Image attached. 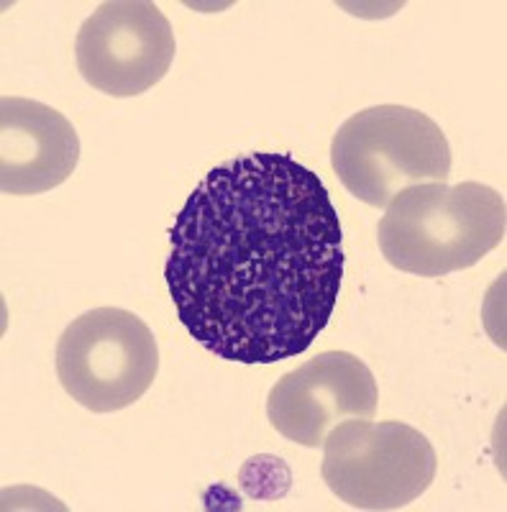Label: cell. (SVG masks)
<instances>
[{
    "label": "cell",
    "instance_id": "1",
    "mask_svg": "<svg viewBox=\"0 0 507 512\" xmlns=\"http://www.w3.org/2000/svg\"><path fill=\"white\" fill-rule=\"evenodd\" d=\"M344 231L326 185L290 154L213 167L169 231L164 277L180 323L239 364L300 356L344 282Z\"/></svg>",
    "mask_w": 507,
    "mask_h": 512
},
{
    "label": "cell",
    "instance_id": "2",
    "mask_svg": "<svg viewBox=\"0 0 507 512\" xmlns=\"http://www.w3.org/2000/svg\"><path fill=\"white\" fill-rule=\"evenodd\" d=\"M505 198L482 182H428L403 190L377 226L379 251L400 272L446 277L505 241Z\"/></svg>",
    "mask_w": 507,
    "mask_h": 512
},
{
    "label": "cell",
    "instance_id": "3",
    "mask_svg": "<svg viewBox=\"0 0 507 512\" xmlns=\"http://www.w3.org/2000/svg\"><path fill=\"white\" fill-rule=\"evenodd\" d=\"M331 167L356 200L385 210L403 190L451 175V146L426 113L408 105H372L341 123Z\"/></svg>",
    "mask_w": 507,
    "mask_h": 512
},
{
    "label": "cell",
    "instance_id": "4",
    "mask_svg": "<svg viewBox=\"0 0 507 512\" xmlns=\"http://www.w3.org/2000/svg\"><path fill=\"white\" fill-rule=\"evenodd\" d=\"M438 459L418 428L400 420L349 418L323 441V482L354 510H400L436 479Z\"/></svg>",
    "mask_w": 507,
    "mask_h": 512
},
{
    "label": "cell",
    "instance_id": "5",
    "mask_svg": "<svg viewBox=\"0 0 507 512\" xmlns=\"http://www.w3.org/2000/svg\"><path fill=\"white\" fill-rule=\"evenodd\" d=\"M157 372V338L131 310H88L57 341L59 384L90 413L131 408L149 392Z\"/></svg>",
    "mask_w": 507,
    "mask_h": 512
},
{
    "label": "cell",
    "instance_id": "6",
    "mask_svg": "<svg viewBox=\"0 0 507 512\" xmlns=\"http://www.w3.org/2000/svg\"><path fill=\"white\" fill-rule=\"evenodd\" d=\"M177 52L172 24L149 0H108L82 21L75 59L82 80L111 98H136L169 72Z\"/></svg>",
    "mask_w": 507,
    "mask_h": 512
},
{
    "label": "cell",
    "instance_id": "7",
    "mask_svg": "<svg viewBox=\"0 0 507 512\" xmlns=\"http://www.w3.org/2000/svg\"><path fill=\"white\" fill-rule=\"evenodd\" d=\"M377 405L379 390L372 369L349 351H323L274 384L267 418L287 441L323 448L338 423L374 418Z\"/></svg>",
    "mask_w": 507,
    "mask_h": 512
},
{
    "label": "cell",
    "instance_id": "8",
    "mask_svg": "<svg viewBox=\"0 0 507 512\" xmlns=\"http://www.w3.org/2000/svg\"><path fill=\"white\" fill-rule=\"evenodd\" d=\"M80 162V136L52 105L0 100V190L41 195L70 180Z\"/></svg>",
    "mask_w": 507,
    "mask_h": 512
}]
</instances>
